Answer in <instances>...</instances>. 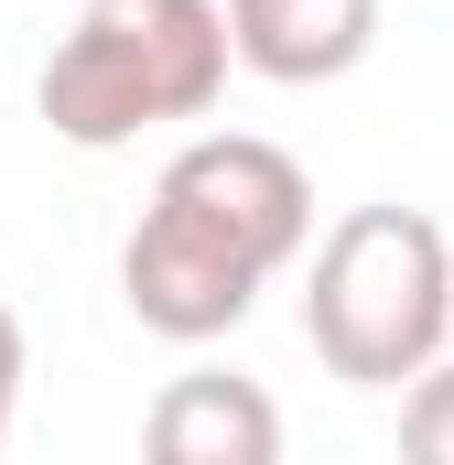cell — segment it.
I'll return each instance as SVG.
<instances>
[{
	"label": "cell",
	"mask_w": 454,
	"mask_h": 465,
	"mask_svg": "<svg viewBox=\"0 0 454 465\" xmlns=\"http://www.w3.org/2000/svg\"><path fill=\"white\" fill-rule=\"evenodd\" d=\"M400 465H454V357L400 390Z\"/></svg>",
	"instance_id": "6"
},
{
	"label": "cell",
	"mask_w": 454,
	"mask_h": 465,
	"mask_svg": "<svg viewBox=\"0 0 454 465\" xmlns=\"http://www.w3.org/2000/svg\"><path fill=\"white\" fill-rule=\"evenodd\" d=\"M11 422H22V314L0 303V455H11Z\"/></svg>",
	"instance_id": "7"
},
{
	"label": "cell",
	"mask_w": 454,
	"mask_h": 465,
	"mask_svg": "<svg viewBox=\"0 0 454 465\" xmlns=\"http://www.w3.org/2000/svg\"><path fill=\"white\" fill-rule=\"evenodd\" d=\"M141 465H281V401L238 368H184L141 411Z\"/></svg>",
	"instance_id": "4"
},
{
	"label": "cell",
	"mask_w": 454,
	"mask_h": 465,
	"mask_svg": "<svg viewBox=\"0 0 454 465\" xmlns=\"http://www.w3.org/2000/svg\"><path fill=\"white\" fill-rule=\"evenodd\" d=\"M227 44L271 87H336L379 44V0H227Z\"/></svg>",
	"instance_id": "5"
},
{
	"label": "cell",
	"mask_w": 454,
	"mask_h": 465,
	"mask_svg": "<svg viewBox=\"0 0 454 465\" xmlns=\"http://www.w3.org/2000/svg\"><path fill=\"white\" fill-rule=\"evenodd\" d=\"M314 238V173L260 141V130H206L152 173V206L119 249V303L163 347H217L249 325L271 271H292Z\"/></svg>",
	"instance_id": "1"
},
{
	"label": "cell",
	"mask_w": 454,
	"mask_h": 465,
	"mask_svg": "<svg viewBox=\"0 0 454 465\" xmlns=\"http://www.w3.org/2000/svg\"><path fill=\"white\" fill-rule=\"evenodd\" d=\"M227 0H87L76 33L44 54V119L76 152H119L141 130L206 119L227 98Z\"/></svg>",
	"instance_id": "2"
},
{
	"label": "cell",
	"mask_w": 454,
	"mask_h": 465,
	"mask_svg": "<svg viewBox=\"0 0 454 465\" xmlns=\"http://www.w3.org/2000/svg\"><path fill=\"white\" fill-rule=\"evenodd\" d=\"M303 336L346 390H411L454 336V238L422 206H346L303 282Z\"/></svg>",
	"instance_id": "3"
}]
</instances>
